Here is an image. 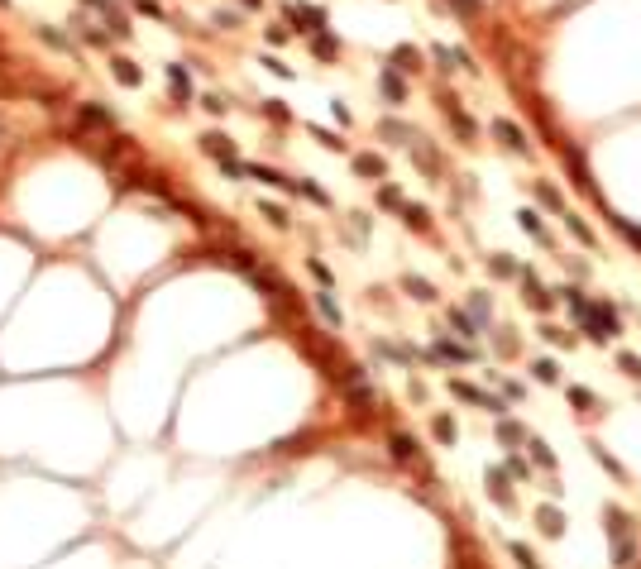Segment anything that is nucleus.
<instances>
[{"mask_svg": "<svg viewBox=\"0 0 641 569\" xmlns=\"http://www.w3.org/2000/svg\"><path fill=\"white\" fill-rule=\"evenodd\" d=\"M569 402H574L579 411H598V397H594L589 387H569Z\"/></svg>", "mask_w": 641, "mask_h": 569, "instance_id": "nucleus-21", "label": "nucleus"}, {"mask_svg": "<svg viewBox=\"0 0 641 569\" xmlns=\"http://www.w3.org/2000/svg\"><path fill=\"white\" fill-rule=\"evenodd\" d=\"M110 72H115V82H120V87H139V82H144V72H139L129 58H115V63H110Z\"/></svg>", "mask_w": 641, "mask_h": 569, "instance_id": "nucleus-9", "label": "nucleus"}, {"mask_svg": "<svg viewBox=\"0 0 641 569\" xmlns=\"http://www.w3.org/2000/svg\"><path fill=\"white\" fill-rule=\"evenodd\" d=\"M532 455L541 460V464H545V469H555V455L545 450V440H532Z\"/></svg>", "mask_w": 641, "mask_h": 569, "instance_id": "nucleus-39", "label": "nucleus"}, {"mask_svg": "<svg viewBox=\"0 0 641 569\" xmlns=\"http://www.w3.org/2000/svg\"><path fill=\"white\" fill-rule=\"evenodd\" d=\"M435 58H440V67H445V72L469 67V53H464V48H445V43H440V48H435Z\"/></svg>", "mask_w": 641, "mask_h": 569, "instance_id": "nucleus-13", "label": "nucleus"}, {"mask_svg": "<svg viewBox=\"0 0 641 569\" xmlns=\"http://www.w3.org/2000/svg\"><path fill=\"white\" fill-rule=\"evenodd\" d=\"M594 455H598V464H603V469H608V474H618V478H622V469H618V460H613V455H608V450H603V445H594Z\"/></svg>", "mask_w": 641, "mask_h": 569, "instance_id": "nucleus-37", "label": "nucleus"}, {"mask_svg": "<svg viewBox=\"0 0 641 569\" xmlns=\"http://www.w3.org/2000/svg\"><path fill=\"white\" fill-rule=\"evenodd\" d=\"M488 497L503 502V507L512 502V488H508V474H503V469H488Z\"/></svg>", "mask_w": 641, "mask_h": 569, "instance_id": "nucleus-11", "label": "nucleus"}, {"mask_svg": "<svg viewBox=\"0 0 641 569\" xmlns=\"http://www.w3.org/2000/svg\"><path fill=\"white\" fill-rule=\"evenodd\" d=\"M287 19H292V29H302V34H320V29H325V10H320V5H287Z\"/></svg>", "mask_w": 641, "mask_h": 569, "instance_id": "nucleus-2", "label": "nucleus"}, {"mask_svg": "<svg viewBox=\"0 0 641 569\" xmlns=\"http://www.w3.org/2000/svg\"><path fill=\"white\" fill-rule=\"evenodd\" d=\"M354 173H359V178H383V158H378V153H359V158H354Z\"/></svg>", "mask_w": 641, "mask_h": 569, "instance_id": "nucleus-16", "label": "nucleus"}, {"mask_svg": "<svg viewBox=\"0 0 641 569\" xmlns=\"http://www.w3.org/2000/svg\"><path fill=\"white\" fill-rule=\"evenodd\" d=\"M450 5H455V10H464V14H474V10H479V0H450Z\"/></svg>", "mask_w": 641, "mask_h": 569, "instance_id": "nucleus-47", "label": "nucleus"}, {"mask_svg": "<svg viewBox=\"0 0 641 569\" xmlns=\"http://www.w3.org/2000/svg\"><path fill=\"white\" fill-rule=\"evenodd\" d=\"M445 115H450V125H455V129H459L464 139H474V120H469V115H464V110H459V105H455L450 96H445Z\"/></svg>", "mask_w": 641, "mask_h": 569, "instance_id": "nucleus-14", "label": "nucleus"}, {"mask_svg": "<svg viewBox=\"0 0 641 569\" xmlns=\"http://www.w3.org/2000/svg\"><path fill=\"white\" fill-rule=\"evenodd\" d=\"M82 120H87V125H115V115L101 110V105H82Z\"/></svg>", "mask_w": 641, "mask_h": 569, "instance_id": "nucleus-26", "label": "nucleus"}, {"mask_svg": "<svg viewBox=\"0 0 641 569\" xmlns=\"http://www.w3.org/2000/svg\"><path fill=\"white\" fill-rule=\"evenodd\" d=\"M312 48H316V58H335V39H330L325 29H320L316 39H312Z\"/></svg>", "mask_w": 641, "mask_h": 569, "instance_id": "nucleus-31", "label": "nucleus"}, {"mask_svg": "<svg viewBox=\"0 0 641 569\" xmlns=\"http://www.w3.org/2000/svg\"><path fill=\"white\" fill-rule=\"evenodd\" d=\"M450 325H455L464 340H469V335H479V325H474V311H459V306H455V311H450Z\"/></svg>", "mask_w": 641, "mask_h": 569, "instance_id": "nucleus-18", "label": "nucleus"}, {"mask_svg": "<svg viewBox=\"0 0 641 569\" xmlns=\"http://www.w3.org/2000/svg\"><path fill=\"white\" fill-rule=\"evenodd\" d=\"M259 211H263V215H268V220H273V225H278V230H287V211H283V206H278V201H263V206H259Z\"/></svg>", "mask_w": 641, "mask_h": 569, "instance_id": "nucleus-28", "label": "nucleus"}, {"mask_svg": "<svg viewBox=\"0 0 641 569\" xmlns=\"http://www.w3.org/2000/svg\"><path fill=\"white\" fill-rule=\"evenodd\" d=\"M488 268H493L498 278H512V273H517V264H512L508 254H493V259H488Z\"/></svg>", "mask_w": 641, "mask_h": 569, "instance_id": "nucleus-29", "label": "nucleus"}, {"mask_svg": "<svg viewBox=\"0 0 641 569\" xmlns=\"http://www.w3.org/2000/svg\"><path fill=\"white\" fill-rule=\"evenodd\" d=\"M263 67H273V72H278V77H292V67H287V63H283V58H263Z\"/></svg>", "mask_w": 641, "mask_h": 569, "instance_id": "nucleus-45", "label": "nucleus"}, {"mask_svg": "<svg viewBox=\"0 0 641 569\" xmlns=\"http://www.w3.org/2000/svg\"><path fill=\"white\" fill-rule=\"evenodd\" d=\"M316 311H320V316H325V321H330V325H335V330L345 325V316H340V306H335V297H330V287H320V292H316Z\"/></svg>", "mask_w": 641, "mask_h": 569, "instance_id": "nucleus-10", "label": "nucleus"}, {"mask_svg": "<svg viewBox=\"0 0 641 569\" xmlns=\"http://www.w3.org/2000/svg\"><path fill=\"white\" fill-rule=\"evenodd\" d=\"M431 354L445 359V364H474V350H469V345H455V340H440Z\"/></svg>", "mask_w": 641, "mask_h": 569, "instance_id": "nucleus-5", "label": "nucleus"}, {"mask_svg": "<svg viewBox=\"0 0 641 569\" xmlns=\"http://www.w3.org/2000/svg\"><path fill=\"white\" fill-rule=\"evenodd\" d=\"M39 34H43V39H48V43H53V48H67V39H63V34H58V29H53V24H39Z\"/></svg>", "mask_w": 641, "mask_h": 569, "instance_id": "nucleus-40", "label": "nucleus"}, {"mask_svg": "<svg viewBox=\"0 0 641 569\" xmlns=\"http://www.w3.org/2000/svg\"><path fill=\"white\" fill-rule=\"evenodd\" d=\"M565 225H569V235H574V239H579V244H589V249H594V244H598V239H594V230H589V225H584V220H579V215H574V211H565Z\"/></svg>", "mask_w": 641, "mask_h": 569, "instance_id": "nucleus-17", "label": "nucleus"}, {"mask_svg": "<svg viewBox=\"0 0 641 569\" xmlns=\"http://www.w3.org/2000/svg\"><path fill=\"white\" fill-rule=\"evenodd\" d=\"M541 335H545V340H555V345H574V335H569V330H560V325H545Z\"/></svg>", "mask_w": 641, "mask_h": 569, "instance_id": "nucleus-36", "label": "nucleus"}, {"mask_svg": "<svg viewBox=\"0 0 641 569\" xmlns=\"http://www.w3.org/2000/svg\"><path fill=\"white\" fill-rule=\"evenodd\" d=\"M527 301H532V306H541V311H545V306H550V292H545V287L536 283V278H527Z\"/></svg>", "mask_w": 641, "mask_h": 569, "instance_id": "nucleus-25", "label": "nucleus"}, {"mask_svg": "<svg viewBox=\"0 0 641 569\" xmlns=\"http://www.w3.org/2000/svg\"><path fill=\"white\" fill-rule=\"evenodd\" d=\"M402 220H407L412 230H426V225H431L426 211H422V206H407V201H402Z\"/></svg>", "mask_w": 641, "mask_h": 569, "instance_id": "nucleus-22", "label": "nucleus"}, {"mask_svg": "<svg viewBox=\"0 0 641 569\" xmlns=\"http://www.w3.org/2000/svg\"><path fill=\"white\" fill-rule=\"evenodd\" d=\"M134 5H139V10H144V14H153V19H158V14H163V10H158V0H134Z\"/></svg>", "mask_w": 641, "mask_h": 569, "instance_id": "nucleus-46", "label": "nucleus"}, {"mask_svg": "<svg viewBox=\"0 0 641 569\" xmlns=\"http://www.w3.org/2000/svg\"><path fill=\"white\" fill-rule=\"evenodd\" d=\"M388 445H393V460H417V440H412V436H402V431H398Z\"/></svg>", "mask_w": 641, "mask_h": 569, "instance_id": "nucleus-19", "label": "nucleus"}, {"mask_svg": "<svg viewBox=\"0 0 641 569\" xmlns=\"http://www.w3.org/2000/svg\"><path fill=\"white\" fill-rule=\"evenodd\" d=\"M393 67H398V72H417V67H422V53H417L412 43H402V48H393Z\"/></svg>", "mask_w": 641, "mask_h": 569, "instance_id": "nucleus-12", "label": "nucleus"}, {"mask_svg": "<svg viewBox=\"0 0 641 569\" xmlns=\"http://www.w3.org/2000/svg\"><path fill=\"white\" fill-rule=\"evenodd\" d=\"M536 196H541L550 211H560V215H565V201H560V191H555V187H545V182H541V187H536Z\"/></svg>", "mask_w": 641, "mask_h": 569, "instance_id": "nucleus-30", "label": "nucleus"}, {"mask_svg": "<svg viewBox=\"0 0 641 569\" xmlns=\"http://www.w3.org/2000/svg\"><path fill=\"white\" fill-rule=\"evenodd\" d=\"M202 105H206V110H211V115H225V105H230V100H225V96H206V100H202Z\"/></svg>", "mask_w": 641, "mask_h": 569, "instance_id": "nucleus-43", "label": "nucleus"}, {"mask_svg": "<svg viewBox=\"0 0 641 569\" xmlns=\"http://www.w3.org/2000/svg\"><path fill=\"white\" fill-rule=\"evenodd\" d=\"M215 24H220V29H239V14H230V10H220V14H215Z\"/></svg>", "mask_w": 641, "mask_h": 569, "instance_id": "nucleus-44", "label": "nucleus"}, {"mask_svg": "<svg viewBox=\"0 0 641 569\" xmlns=\"http://www.w3.org/2000/svg\"><path fill=\"white\" fill-rule=\"evenodd\" d=\"M512 555H517V565H522V569H541V565H536V555L522 546V541H512Z\"/></svg>", "mask_w": 641, "mask_h": 569, "instance_id": "nucleus-33", "label": "nucleus"}, {"mask_svg": "<svg viewBox=\"0 0 641 569\" xmlns=\"http://www.w3.org/2000/svg\"><path fill=\"white\" fill-rule=\"evenodd\" d=\"M469 311H474V321H488V297H484V292H479V297H474V301H469Z\"/></svg>", "mask_w": 641, "mask_h": 569, "instance_id": "nucleus-41", "label": "nucleus"}, {"mask_svg": "<svg viewBox=\"0 0 641 569\" xmlns=\"http://www.w3.org/2000/svg\"><path fill=\"white\" fill-rule=\"evenodd\" d=\"M378 201L393 206V211H402V191H398V187H383V191H378Z\"/></svg>", "mask_w": 641, "mask_h": 569, "instance_id": "nucleus-38", "label": "nucleus"}, {"mask_svg": "<svg viewBox=\"0 0 641 569\" xmlns=\"http://www.w3.org/2000/svg\"><path fill=\"white\" fill-rule=\"evenodd\" d=\"M536 522H541V531H545V536H560V531H565L560 507H541V512H536Z\"/></svg>", "mask_w": 641, "mask_h": 569, "instance_id": "nucleus-15", "label": "nucleus"}, {"mask_svg": "<svg viewBox=\"0 0 641 569\" xmlns=\"http://www.w3.org/2000/svg\"><path fill=\"white\" fill-rule=\"evenodd\" d=\"M312 139H320V144H325V149H335V153L345 149V144H340V139H335L330 129H320V125H312Z\"/></svg>", "mask_w": 641, "mask_h": 569, "instance_id": "nucleus-34", "label": "nucleus"}, {"mask_svg": "<svg viewBox=\"0 0 641 569\" xmlns=\"http://www.w3.org/2000/svg\"><path fill=\"white\" fill-rule=\"evenodd\" d=\"M498 436H503V440H522V426H517V421H503Z\"/></svg>", "mask_w": 641, "mask_h": 569, "instance_id": "nucleus-42", "label": "nucleus"}, {"mask_svg": "<svg viewBox=\"0 0 641 569\" xmlns=\"http://www.w3.org/2000/svg\"><path fill=\"white\" fill-rule=\"evenodd\" d=\"M450 392H455V397H459V402H474V407H484V411H503V402H498V397H488V392H484V387H474V383H450Z\"/></svg>", "mask_w": 641, "mask_h": 569, "instance_id": "nucleus-3", "label": "nucleus"}, {"mask_svg": "<svg viewBox=\"0 0 641 569\" xmlns=\"http://www.w3.org/2000/svg\"><path fill=\"white\" fill-rule=\"evenodd\" d=\"M202 149H206V153H211V158H220V163H230V158H235V139H225V134H202Z\"/></svg>", "mask_w": 641, "mask_h": 569, "instance_id": "nucleus-6", "label": "nucleus"}, {"mask_svg": "<svg viewBox=\"0 0 641 569\" xmlns=\"http://www.w3.org/2000/svg\"><path fill=\"white\" fill-rule=\"evenodd\" d=\"M383 134H388L393 144H412V139H417V134H412L407 125H398V120H388V125H383Z\"/></svg>", "mask_w": 641, "mask_h": 569, "instance_id": "nucleus-23", "label": "nucleus"}, {"mask_svg": "<svg viewBox=\"0 0 641 569\" xmlns=\"http://www.w3.org/2000/svg\"><path fill=\"white\" fill-rule=\"evenodd\" d=\"M435 440L455 445V421H450V416H435Z\"/></svg>", "mask_w": 641, "mask_h": 569, "instance_id": "nucleus-32", "label": "nucleus"}, {"mask_svg": "<svg viewBox=\"0 0 641 569\" xmlns=\"http://www.w3.org/2000/svg\"><path fill=\"white\" fill-rule=\"evenodd\" d=\"M407 292H412L417 301H435V287H431L426 278H407Z\"/></svg>", "mask_w": 641, "mask_h": 569, "instance_id": "nucleus-24", "label": "nucleus"}, {"mask_svg": "<svg viewBox=\"0 0 641 569\" xmlns=\"http://www.w3.org/2000/svg\"><path fill=\"white\" fill-rule=\"evenodd\" d=\"M168 82H173L177 105H187V100H192V82H187V67H182V63H173V67H168Z\"/></svg>", "mask_w": 641, "mask_h": 569, "instance_id": "nucleus-8", "label": "nucleus"}, {"mask_svg": "<svg viewBox=\"0 0 641 569\" xmlns=\"http://www.w3.org/2000/svg\"><path fill=\"white\" fill-rule=\"evenodd\" d=\"M517 220H522V230H527V235H536V239H541V244H545V239H550V235H545V225H541V215H536V211H517Z\"/></svg>", "mask_w": 641, "mask_h": 569, "instance_id": "nucleus-20", "label": "nucleus"}, {"mask_svg": "<svg viewBox=\"0 0 641 569\" xmlns=\"http://www.w3.org/2000/svg\"><path fill=\"white\" fill-rule=\"evenodd\" d=\"M493 134H498V144H503V149H512V153H532L527 134H522L512 120H493Z\"/></svg>", "mask_w": 641, "mask_h": 569, "instance_id": "nucleus-4", "label": "nucleus"}, {"mask_svg": "<svg viewBox=\"0 0 641 569\" xmlns=\"http://www.w3.org/2000/svg\"><path fill=\"white\" fill-rule=\"evenodd\" d=\"M608 536H613V560L627 569L637 550H632V536H627V517H622L618 507H608Z\"/></svg>", "mask_w": 641, "mask_h": 569, "instance_id": "nucleus-1", "label": "nucleus"}, {"mask_svg": "<svg viewBox=\"0 0 641 569\" xmlns=\"http://www.w3.org/2000/svg\"><path fill=\"white\" fill-rule=\"evenodd\" d=\"M383 96H388L393 105H402V100H407V82H402V72H398V67H383Z\"/></svg>", "mask_w": 641, "mask_h": 569, "instance_id": "nucleus-7", "label": "nucleus"}, {"mask_svg": "<svg viewBox=\"0 0 641 569\" xmlns=\"http://www.w3.org/2000/svg\"><path fill=\"white\" fill-rule=\"evenodd\" d=\"M244 5H249V10H259V5H263V0H244Z\"/></svg>", "mask_w": 641, "mask_h": 569, "instance_id": "nucleus-48", "label": "nucleus"}, {"mask_svg": "<svg viewBox=\"0 0 641 569\" xmlns=\"http://www.w3.org/2000/svg\"><path fill=\"white\" fill-rule=\"evenodd\" d=\"M532 369H536V378H541V383H555V378H560V364H555V359H536Z\"/></svg>", "mask_w": 641, "mask_h": 569, "instance_id": "nucleus-27", "label": "nucleus"}, {"mask_svg": "<svg viewBox=\"0 0 641 569\" xmlns=\"http://www.w3.org/2000/svg\"><path fill=\"white\" fill-rule=\"evenodd\" d=\"M618 369L632 374V378H641V359H637V354H618Z\"/></svg>", "mask_w": 641, "mask_h": 569, "instance_id": "nucleus-35", "label": "nucleus"}]
</instances>
